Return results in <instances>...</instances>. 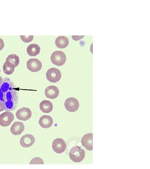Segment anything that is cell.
Here are the masks:
<instances>
[{
	"label": "cell",
	"mask_w": 150,
	"mask_h": 169,
	"mask_svg": "<svg viewBox=\"0 0 150 169\" xmlns=\"http://www.w3.org/2000/svg\"><path fill=\"white\" fill-rule=\"evenodd\" d=\"M0 100L2 102L6 111H12L18 105V91L13 83L8 77L2 79L0 84Z\"/></svg>",
	"instance_id": "1"
},
{
	"label": "cell",
	"mask_w": 150,
	"mask_h": 169,
	"mask_svg": "<svg viewBox=\"0 0 150 169\" xmlns=\"http://www.w3.org/2000/svg\"><path fill=\"white\" fill-rule=\"evenodd\" d=\"M85 156V153L84 150L78 146L73 147L69 152L70 159L75 162H79L82 161Z\"/></svg>",
	"instance_id": "2"
},
{
	"label": "cell",
	"mask_w": 150,
	"mask_h": 169,
	"mask_svg": "<svg viewBox=\"0 0 150 169\" xmlns=\"http://www.w3.org/2000/svg\"><path fill=\"white\" fill-rule=\"evenodd\" d=\"M51 62L58 66H62L65 63L66 57L65 53L61 51H56L53 52L51 56Z\"/></svg>",
	"instance_id": "3"
},
{
	"label": "cell",
	"mask_w": 150,
	"mask_h": 169,
	"mask_svg": "<svg viewBox=\"0 0 150 169\" xmlns=\"http://www.w3.org/2000/svg\"><path fill=\"white\" fill-rule=\"evenodd\" d=\"M62 75L60 71L58 69L52 68L49 69L46 73L47 79L49 82L56 83L60 79Z\"/></svg>",
	"instance_id": "4"
},
{
	"label": "cell",
	"mask_w": 150,
	"mask_h": 169,
	"mask_svg": "<svg viewBox=\"0 0 150 169\" xmlns=\"http://www.w3.org/2000/svg\"><path fill=\"white\" fill-rule=\"evenodd\" d=\"M64 105L66 110L72 112L77 111L79 106L78 100L74 97H69L67 98L64 102Z\"/></svg>",
	"instance_id": "5"
},
{
	"label": "cell",
	"mask_w": 150,
	"mask_h": 169,
	"mask_svg": "<svg viewBox=\"0 0 150 169\" xmlns=\"http://www.w3.org/2000/svg\"><path fill=\"white\" fill-rule=\"evenodd\" d=\"M52 146L55 152L60 154L64 151L67 146L66 142L63 139L57 138L53 141Z\"/></svg>",
	"instance_id": "6"
},
{
	"label": "cell",
	"mask_w": 150,
	"mask_h": 169,
	"mask_svg": "<svg viewBox=\"0 0 150 169\" xmlns=\"http://www.w3.org/2000/svg\"><path fill=\"white\" fill-rule=\"evenodd\" d=\"M41 62L36 58H32L28 60L27 63V68L30 71L35 72L40 71L42 67Z\"/></svg>",
	"instance_id": "7"
},
{
	"label": "cell",
	"mask_w": 150,
	"mask_h": 169,
	"mask_svg": "<svg viewBox=\"0 0 150 169\" xmlns=\"http://www.w3.org/2000/svg\"><path fill=\"white\" fill-rule=\"evenodd\" d=\"M14 115L9 111H6L0 115V125L3 127L9 126L14 120Z\"/></svg>",
	"instance_id": "8"
},
{
	"label": "cell",
	"mask_w": 150,
	"mask_h": 169,
	"mask_svg": "<svg viewBox=\"0 0 150 169\" xmlns=\"http://www.w3.org/2000/svg\"><path fill=\"white\" fill-rule=\"evenodd\" d=\"M17 118L18 120L26 121L29 119L32 116V112L29 108L22 107L18 110L16 113Z\"/></svg>",
	"instance_id": "9"
},
{
	"label": "cell",
	"mask_w": 150,
	"mask_h": 169,
	"mask_svg": "<svg viewBox=\"0 0 150 169\" xmlns=\"http://www.w3.org/2000/svg\"><path fill=\"white\" fill-rule=\"evenodd\" d=\"M81 143L87 150H93V134L88 133L84 135L81 140Z\"/></svg>",
	"instance_id": "10"
},
{
	"label": "cell",
	"mask_w": 150,
	"mask_h": 169,
	"mask_svg": "<svg viewBox=\"0 0 150 169\" xmlns=\"http://www.w3.org/2000/svg\"><path fill=\"white\" fill-rule=\"evenodd\" d=\"M35 139L34 136L30 134H26L22 136L20 140V143L23 147H28L32 146L35 142Z\"/></svg>",
	"instance_id": "11"
},
{
	"label": "cell",
	"mask_w": 150,
	"mask_h": 169,
	"mask_svg": "<svg viewBox=\"0 0 150 169\" xmlns=\"http://www.w3.org/2000/svg\"><path fill=\"white\" fill-rule=\"evenodd\" d=\"M59 94V90L54 85H50L46 87L45 90V95L48 98L53 99L58 97Z\"/></svg>",
	"instance_id": "12"
},
{
	"label": "cell",
	"mask_w": 150,
	"mask_h": 169,
	"mask_svg": "<svg viewBox=\"0 0 150 169\" xmlns=\"http://www.w3.org/2000/svg\"><path fill=\"white\" fill-rule=\"evenodd\" d=\"M38 122L41 127L47 128L51 126L53 124V121L52 117L50 116L44 115L40 118Z\"/></svg>",
	"instance_id": "13"
},
{
	"label": "cell",
	"mask_w": 150,
	"mask_h": 169,
	"mask_svg": "<svg viewBox=\"0 0 150 169\" xmlns=\"http://www.w3.org/2000/svg\"><path fill=\"white\" fill-rule=\"evenodd\" d=\"M11 133L14 135L21 134L24 130L23 124L20 121L14 122L10 128Z\"/></svg>",
	"instance_id": "14"
},
{
	"label": "cell",
	"mask_w": 150,
	"mask_h": 169,
	"mask_svg": "<svg viewBox=\"0 0 150 169\" xmlns=\"http://www.w3.org/2000/svg\"><path fill=\"white\" fill-rule=\"evenodd\" d=\"M39 108L43 112L48 113L51 112L52 110V104L49 100H44L40 103Z\"/></svg>",
	"instance_id": "15"
},
{
	"label": "cell",
	"mask_w": 150,
	"mask_h": 169,
	"mask_svg": "<svg viewBox=\"0 0 150 169\" xmlns=\"http://www.w3.org/2000/svg\"><path fill=\"white\" fill-rule=\"evenodd\" d=\"M55 44L58 48H65L68 46L69 44V40L68 38L65 36H59L56 39Z\"/></svg>",
	"instance_id": "16"
},
{
	"label": "cell",
	"mask_w": 150,
	"mask_h": 169,
	"mask_svg": "<svg viewBox=\"0 0 150 169\" xmlns=\"http://www.w3.org/2000/svg\"><path fill=\"white\" fill-rule=\"evenodd\" d=\"M40 50V47L36 44H30L27 48L28 54L31 56H35L38 54Z\"/></svg>",
	"instance_id": "17"
},
{
	"label": "cell",
	"mask_w": 150,
	"mask_h": 169,
	"mask_svg": "<svg viewBox=\"0 0 150 169\" xmlns=\"http://www.w3.org/2000/svg\"><path fill=\"white\" fill-rule=\"evenodd\" d=\"M15 67L11 63L6 62L3 65L4 73L7 75H10L14 71Z\"/></svg>",
	"instance_id": "18"
},
{
	"label": "cell",
	"mask_w": 150,
	"mask_h": 169,
	"mask_svg": "<svg viewBox=\"0 0 150 169\" xmlns=\"http://www.w3.org/2000/svg\"><path fill=\"white\" fill-rule=\"evenodd\" d=\"M5 62L11 63L15 68L18 65L19 63V57L15 54H11L8 55L7 58Z\"/></svg>",
	"instance_id": "19"
},
{
	"label": "cell",
	"mask_w": 150,
	"mask_h": 169,
	"mask_svg": "<svg viewBox=\"0 0 150 169\" xmlns=\"http://www.w3.org/2000/svg\"><path fill=\"white\" fill-rule=\"evenodd\" d=\"M30 164H44L42 159L39 157H35L32 159L29 163Z\"/></svg>",
	"instance_id": "20"
},
{
	"label": "cell",
	"mask_w": 150,
	"mask_h": 169,
	"mask_svg": "<svg viewBox=\"0 0 150 169\" xmlns=\"http://www.w3.org/2000/svg\"><path fill=\"white\" fill-rule=\"evenodd\" d=\"M21 40L26 43L31 42L33 39V35H20Z\"/></svg>",
	"instance_id": "21"
},
{
	"label": "cell",
	"mask_w": 150,
	"mask_h": 169,
	"mask_svg": "<svg viewBox=\"0 0 150 169\" xmlns=\"http://www.w3.org/2000/svg\"><path fill=\"white\" fill-rule=\"evenodd\" d=\"M84 36H74L72 35V38L74 40L77 41L82 38Z\"/></svg>",
	"instance_id": "22"
},
{
	"label": "cell",
	"mask_w": 150,
	"mask_h": 169,
	"mask_svg": "<svg viewBox=\"0 0 150 169\" xmlns=\"http://www.w3.org/2000/svg\"><path fill=\"white\" fill-rule=\"evenodd\" d=\"M4 45V44L3 40L0 38V51L3 49Z\"/></svg>",
	"instance_id": "23"
},
{
	"label": "cell",
	"mask_w": 150,
	"mask_h": 169,
	"mask_svg": "<svg viewBox=\"0 0 150 169\" xmlns=\"http://www.w3.org/2000/svg\"><path fill=\"white\" fill-rule=\"evenodd\" d=\"M5 106L4 104L2 101L0 100V112L4 110Z\"/></svg>",
	"instance_id": "24"
},
{
	"label": "cell",
	"mask_w": 150,
	"mask_h": 169,
	"mask_svg": "<svg viewBox=\"0 0 150 169\" xmlns=\"http://www.w3.org/2000/svg\"><path fill=\"white\" fill-rule=\"evenodd\" d=\"M2 77L1 76H0V84L1 83V82H2Z\"/></svg>",
	"instance_id": "25"
},
{
	"label": "cell",
	"mask_w": 150,
	"mask_h": 169,
	"mask_svg": "<svg viewBox=\"0 0 150 169\" xmlns=\"http://www.w3.org/2000/svg\"><path fill=\"white\" fill-rule=\"evenodd\" d=\"M0 71H1V70H0Z\"/></svg>",
	"instance_id": "26"
}]
</instances>
